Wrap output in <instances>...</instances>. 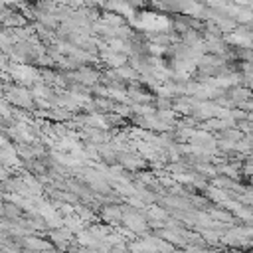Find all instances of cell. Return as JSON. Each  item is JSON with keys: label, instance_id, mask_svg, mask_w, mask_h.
Instances as JSON below:
<instances>
[{"label": "cell", "instance_id": "1", "mask_svg": "<svg viewBox=\"0 0 253 253\" xmlns=\"http://www.w3.org/2000/svg\"><path fill=\"white\" fill-rule=\"evenodd\" d=\"M123 219H125L126 227H128V229H132V231H142V229H146V221H144L140 215H136V213L123 215Z\"/></svg>", "mask_w": 253, "mask_h": 253}, {"label": "cell", "instance_id": "2", "mask_svg": "<svg viewBox=\"0 0 253 253\" xmlns=\"http://www.w3.org/2000/svg\"><path fill=\"white\" fill-rule=\"evenodd\" d=\"M123 217V211H121V208H117V206H105L103 208V219L105 221H119Z\"/></svg>", "mask_w": 253, "mask_h": 253}, {"label": "cell", "instance_id": "4", "mask_svg": "<svg viewBox=\"0 0 253 253\" xmlns=\"http://www.w3.org/2000/svg\"><path fill=\"white\" fill-rule=\"evenodd\" d=\"M210 196H211L213 200H217V202H223V200H225V194L219 192L217 188H211V190H210Z\"/></svg>", "mask_w": 253, "mask_h": 253}, {"label": "cell", "instance_id": "3", "mask_svg": "<svg viewBox=\"0 0 253 253\" xmlns=\"http://www.w3.org/2000/svg\"><path fill=\"white\" fill-rule=\"evenodd\" d=\"M229 93H231V95H229V99H231L233 103H237V105L253 97V93H251L249 89H237V87H233V89H231Z\"/></svg>", "mask_w": 253, "mask_h": 253}]
</instances>
